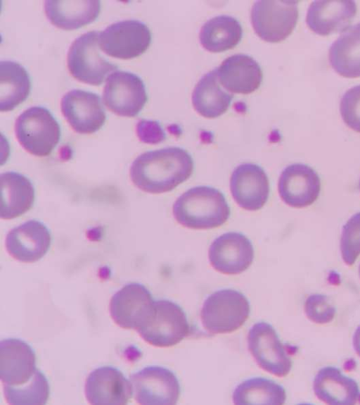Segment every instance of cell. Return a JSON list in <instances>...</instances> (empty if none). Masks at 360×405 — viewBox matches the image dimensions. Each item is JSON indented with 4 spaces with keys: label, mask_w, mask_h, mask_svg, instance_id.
<instances>
[{
    "label": "cell",
    "mask_w": 360,
    "mask_h": 405,
    "mask_svg": "<svg viewBox=\"0 0 360 405\" xmlns=\"http://www.w3.org/2000/svg\"><path fill=\"white\" fill-rule=\"evenodd\" d=\"M193 161L185 149L172 147L146 151L130 167V178L139 189L150 194L170 192L188 179Z\"/></svg>",
    "instance_id": "6da1fadb"
},
{
    "label": "cell",
    "mask_w": 360,
    "mask_h": 405,
    "mask_svg": "<svg viewBox=\"0 0 360 405\" xmlns=\"http://www.w3.org/2000/svg\"><path fill=\"white\" fill-rule=\"evenodd\" d=\"M172 212L179 224L195 230L219 227L231 213L224 194L209 186H197L185 192L174 203Z\"/></svg>",
    "instance_id": "7a4b0ae2"
},
{
    "label": "cell",
    "mask_w": 360,
    "mask_h": 405,
    "mask_svg": "<svg viewBox=\"0 0 360 405\" xmlns=\"http://www.w3.org/2000/svg\"><path fill=\"white\" fill-rule=\"evenodd\" d=\"M250 314V303L241 292L231 289L216 291L204 301L200 319L211 334L230 333L240 328Z\"/></svg>",
    "instance_id": "3957f363"
},
{
    "label": "cell",
    "mask_w": 360,
    "mask_h": 405,
    "mask_svg": "<svg viewBox=\"0 0 360 405\" xmlns=\"http://www.w3.org/2000/svg\"><path fill=\"white\" fill-rule=\"evenodd\" d=\"M136 331L148 344L167 347L187 337L190 327L185 312L178 304L160 299L154 301L150 314Z\"/></svg>",
    "instance_id": "277c9868"
},
{
    "label": "cell",
    "mask_w": 360,
    "mask_h": 405,
    "mask_svg": "<svg viewBox=\"0 0 360 405\" xmlns=\"http://www.w3.org/2000/svg\"><path fill=\"white\" fill-rule=\"evenodd\" d=\"M15 133L20 144L37 156L49 155L59 142L60 130L49 110L32 106L17 118Z\"/></svg>",
    "instance_id": "5b68a950"
},
{
    "label": "cell",
    "mask_w": 360,
    "mask_h": 405,
    "mask_svg": "<svg viewBox=\"0 0 360 405\" xmlns=\"http://www.w3.org/2000/svg\"><path fill=\"white\" fill-rule=\"evenodd\" d=\"M99 31L82 34L70 45L67 57L68 70L73 77L91 85H100L107 75L117 69L99 52Z\"/></svg>",
    "instance_id": "8992f818"
},
{
    "label": "cell",
    "mask_w": 360,
    "mask_h": 405,
    "mask_svg": "<svg viewBox=\"0 0 360 405\" xmlns=\"http://www.w3.org/2000/svg\"><path fill=\"white\" fill-rule=\"evenodd\" d=\"M248 347L257 365L265 371L282 378L292 368L290 354L295 347L283 344L269 323H255L248 334Z\"/></svg>",
    "instance_id": "52a82bcc"
},
{
    "label": "cell",
    "mask_w": 360,
    "mask_h": 405,
    "mask_svg": "<svg viewBox=\"0 0 360 405\" xmlns=\"http://www.w3.org/2000/svg\"><path fill=\"white\" fill-rule=\"evenodd\" d=\"M298 18L297 1H257L251 9L255 33L268 42H279L293 31Z\"/></svg>",
    "instance_id": "ba28073f"
},
{
    "label": "cell",
    "mask_w": 360,
    "mask_h": 405,
    "mask_svg": "<svg viewBox=\"0 0 360 405\" xmlns=\"http://www.w3.org/2000/svg\"><path fill=\"white\" fill-rule=\"evenodd\" d=\"M148 27L137 20H125L108 26L99 35V47L105 54L130 59L144 53L150 46Z\"/></svg>",
    "instance_id": "9c48e42d"
},
{
    "label": "cell",
    "mask_w": 360,
    "mask_h": 405,
    "mask_svg": "<svg viewBox=\"0 0 360 405\" xmlns=\"http://www.w3.org/2000/svg\"><path fill=\"white\" fill-rule=\"evenodd\" d=\"M136 401L143 405L176 404L181 393L176 376L158 366H147L130 377Z\"/></svg>",
    "instance_id": "30bf717a"
},
{
    "label": "cell",
    "mask_w": 360,
    "mask_h": 405,
    "mask_svg": "<svg viewBox=\"0 0 360 405\" xmlns=\"http://www.w3.org/2000/svg\"><path fill=\"white\" fill-rule=\"evenodd\" d=\"M103 98L109 110L125 117L137 116L148 99L142 80L132 73L120 70L108 77Z\"/></svg>",
    "instance_id": "8fae6325"
},
{
    "label": "cell",
    "mask_w": 360,
    "mask_h": 405,
    "mask_svg": "<svg viewBox=\"0 0 360 405\" xmlns=\"http://www.w3.org/2000/svg\"><path fill=\"white\" fill-rule=\"evenodd\" d=\"M60 108L70 127L80 134L96 132L106 119L100 96L85 90L72 89L65 93Z\"/></svg>",
    "instance_id": "7c38bea8"
},
{
    "label": "cell",
    "mask_w": 360,
    "mask_h": 405,
    "mask_svg": "<svg viewBox=\"0 0 360 405\" xmlns=\"http://www.w3.org/2000/svg\"><path fill=\"white\" fill-rule=\"evenodd\" d=\"M254 248L244 235L226 232L211 244L208 257L211 266L226 275H237L247 270L254 259Z\"/></svg>",
    "instance_id": "4fadbf2b"
},
{
    "label": "cell",
    "mask_w": 360,
    "mask_h": 405,
    "mask_svg": "<svg viewBox=\"0 0 360 405\" xmlns=\"http://www.w3.org/2000/svg\"><path fill=\"white\" fill-rule=\"evenodd\" d=\"M153 303L150 292L144 285L129 283L112 297L110 314L120 327L136 330L150 314Z\"/></svg>",
    "instance_id": "5bb4252c"
},
{
    "label": "cell",
    "mask_w": 360,
    "mask_h": 405,
    "mask_svg": "<svg viewBox=\"0 0 360 405\" xmlns=\"http://www.w3.org/2000/svg\"><path fill=\"white\" fill-rule=\"evenodd\" d=\"M84 392L94 405L127 404L133 394L131 383L120 370L111 366L92 370L86 379Z\"/></svg>",
    "instance_id": "9a60e30c"
},
{
    "label": "cell",
    "mask_w": 360,
    "mask_h": 405,
    "mask_svg": "<svg viewBox=\"0 0 360 405\" xmlns=\"http://www.w3.org/2000/svg\"><path fill=\"white\" fill-rule=\"evenodd\" d=\"M278 185L281 199L295 208H303L313 204L321 189V182L316 172L302 163L291 164L285 168Z\"/></svg>",
    "instance_id": "2e32d148"
},
{
    "label": "cell",
    "mask_w": 360,
    "mask_h": 405,
    "mask_svg": "<svg viewBox=\"0 0 360 405\" xmlns=\"http://www.w3.org/2000/svg\"><path fill=\"white\" fill-rule=\"evenodd\" d=\"M230 189L240 207L257 211L262 208L268 199L269 182L260 166L250 163H242L231 174Z\"/></svg>",
    "instance_id": "e0dca14e"
},
{
    "label": "cell",
    "mask_w": 360,
    "mask_h": 405,
    "mask_svg": "<svg viewBox=\"0 0 360 405\" xmlns=\"http://www.w3.org/2000/svg\"><path fill=\"white\" fill-rule=\"evenodd\" d=\"M51 242L47 227L37 220H30L10 230L6 237V249L15 260L33 263L41 259Z\"/></svg>",
    "instance_id": "ac0fdd59"
},
{
    "label": "cell",
    "mask_w": 360,
    "mask_h": 405,
    "mask_svg": "<svg viewBox=\"0 0 360 405\" xmlns=\"http://www.w3.org/2000/svg\"><path fill=\"white\" fill-rule=\"evenodd\" d=\"M36 370L35 354L29 344L15 338L1 340L0 378L3 385H22L32 377Z\"/></svg>",
    "instance_id": "d6986e66"
},
{
    "label": "cell",
    "mask_w": 360,
    "mask_h": 405,
    "mask_svg": "<svg viewBox=\"0 0 360 405\" xmlns=\"http://www.w3.org/2000/svg\"><path fill=\"white\" fill-rule=\"evenodd\" d=\"M354 1H314L309 5L306 23L319 35H328L348 28L356 14Z\"/></svg>",
    "instance_id": "ffe728a7"
},
{
    "label": "cell",
    "mask_w": 360,
    "mask_h": 405,
    "mask_svg": "<svg viewBox=\"0 0 360 405\" xmlns=\"http://www.w3.org/2000/svg\"><path fill=\"white\" fill-rule=\"evenodd\" d=\"M216 70L221 85L231 93L250 94L259 87L262 81L259 65L251 56L243 54L226 58Z\"/></svg>",
    "instance_id": "44dd1931"
},
{
    "label": "cell",
    "mask_w": 360,
    "mask_h": 405,
    "mask_svg": "<svg viewBox=\"0 0 360 405\" xmlns=\"http://www.w3.org/2000/svg\"><path fill=\"white\" fill-rule=\"evenodd\" d=\"M313 388L319 399L330 405H352L360 396L356 382L333 366L318 371Z\"/></svg>",
    "instance_id": "7402d4cb"
},
{
    "label": "cell",
    "mask_w": 360,
    "mask_h": 405,
    "mask_svg": "<svg viewBox=\"0 0 360 405\" xmlns=\"http://www.w3.org/2000/svg\"><path fill=\"white\" fill-rule=\"evenodd\" d=\"M1 219L10 220L23 215L34 201V188L24 175L9 171L0 176Z\"/></svg>",
    "instance_id": "603a6c76"
},
{
    "label": "cell",
    "mask_w": 360,
    "mask_h": 405,
    "mask_svg": "<svg viewBox=\"0 0 360 405\" xmlns=\"http://www.w3.org/2000/svg\"><path fill=\"white\" fill-rule=\"evenodd\" d=\"M101 2L97 0L44 1L45 14L57 27L75 30L91 23L98 17Z\"/></svg>",
    "instance_id": "cb8c5ba5"
},
{
    "label": "cell",
    "mask_w": 360,
    "mask_h": 405,
    "mask_svg": "<svg viewBox=\"0 0 360 405\" xmlns=\"http://www.w3.org/2000/svg\"><path fill=\"white\" fill-rule=\"evenodd\" d=\"M328 58L331 67L340 75L360 77V23L348 27L331 44Z\"/></svg>",
    "instance_id": "d4e9b609"
},
{
    "label": "cell",
    "mask_w": 360,
    "mask_h": 405,
    "mask_svg": "<svg viewBox=\"0 0 360 405\" xmlns=\"http://www.w3.org/2000/svg\"><path fill=\"white\" fill-rule=\"evenodd\" d=\"M232 99V94L221 87L216 68L201 77L192 94L195 110L207 118H214L224 113Z\"/></svg>",
    "instance_id": "484cf974"
},
{
    "label": "cell",
    "mask_w": 360,
    "mask_h": 405,
    "mask_svg": "<svg viewBox=\"0 0 360 405\" xmlns=\"http://www.w3.org/2000/svg\"><path fill=\"white\" fill-rule=\"evenodd\" d=\"M242 36L240 23L233 17L221 15L210 19L202 26L199 38L204 49L219 53L235 47Z\"/></svg>",
    "instance_id": "4316f807"
},
{
    "label": "cell",
    "mask_w": 360,
    "mask_h": 405,
    "mask_svg": "<svg viewBox=\"0 0 360 405\" xmlns=\"http://www.w3.org/2000/svg\"><path fill=\"white\" fill-rule=\"evenodd\" d=\"M31 82L26 70L11 61L0 62V111H9L28 96Z\"/></svg>",
    "instance_id": "83f0119b"
},
{
    "label": "cell",
    "mask_w": 360,
    "mask_h": 405,
    "mask_svg": "<svg viewBox=\"0 0 360 405\" xmlns=\"http://www.w3.org/2000/svg\"><path fill=\"white\" fill-rule=\"evenodd\" d=\"M286 399L285 389L276 382L253 378L238 385L233 393V402L236 405H281Z\"/></svg>",
    "instance_id": "f1b7e54d"
},
{
    "label": "cell",
    "mask_w": 360,
    "mask_h": 405,
    "mask_svg": "<svg viewBox=\"0 0 360 405\" xmlns=\"http://www.w3.org/2000/svg\"><path fill=\"white\" fill-rule=\"evenodd\" d=\"M6 401L12 405H43L49 397V385L37 368L32 377L20 385H3Z\"/></svg>",
    "instance_id": "f546056e"
},
{
    "label": "cell",
    "mask_w": 360,
    "mask_h": 405,
    "mask_svg": "<svg viewBox=\"0 0 360 405\" xmlns=\"http://www.w3.org/2000/svg\"><path fill=\"white\" fill-rule=\"evenodd\" d=\"M340 251L348 266H352L360 254V212L353 215L343 226Z\"/></svg>",
    "instance_id": "4dcf8cb0"
},
{
    "label": "cell",
    "mask_w": 360,
    "mask_h": 405,
    "mask_svg": "<svg viewBox=\"0 0 360 405\" xmlns=\"http://www.w3.org/2000/svg\"><path fill=\"white\" fill-rule=\"evenodd\" d=\"M340 112L344 123L360 132V85L349 89L341 97Z\"/></svg>",
    "instance_id": "1f68e13d"
},
{
    "label": "cell",
    "mask_w": 360,
    "mask_h": 405,
    "mask_svg": "<svg viewBox=\"0 0 360 405\" xmlns=\"http://www.w3.org/2000/svg\"><path fill=\"white\" fill-rule=\"evenodd\" d=\"M304 308L307 318L312 322L319 324L330 322L336 312L335 306L328 297L320 294L308 297Z\"/></svg>",
    "instance_id": "d6a6232c"
},
{
    "label": "cell",
    "mask_w": 360,
    "mask_h": 405,
    "mask_svg": "<svg viewBox=\"0 0 360 405\" xmlns=\"http://www.w3.org/2000/svg\"><path fill=\"white\" fill-rule=\"evenodd\" d=\"M136 133L139 139L147 144H158L165 139V132L155 121L140 120L136 125Z\"/></svg>",
    "instance_id": "836d02e7"
},
{
    "label": "cell",
    "mask_w": 360,
    "mask_h": 405,
    "mask_svg": "<svg viewBox=\"0 0 360 405\" xmlns=\"http://www.w3.org/2000/svg\"><path fill=\"white\" fill-rule=\"evenodd\" d=\"M353 347L356 354L360 356V325L357 327L353 335Z\"/></svg>",
    "instance_id": "e575fe53"
},
{
    "label": "cell",
    "mask_w": 360,
    "mask_h": 405,
    "mask_svg": "<svg viewBox=\"0 0 360 405\" xmlns=\"http://www.w3.org/2000/svg\"><path fill=\"white\" fill-rule=\"evenodd\" d=\"M359 275H360V265H359Z\"/></svg>",
    "instance_id": "d590c367"
},
{
    "label": "cell",
    "mask_w": 360,
    "mask_h": 405,
    "mask_svg": "<svg viewBox=\"0 0 360 405\" xmlns=\"http://www.w3.org/2000/svg\"><path fill=\"white\" fill-rule=\"evenodd\" d=\"M359 188H360V181H359Z\"/></svg>",
    "instance_id": "8d00e7d4"
}]
</instances>
